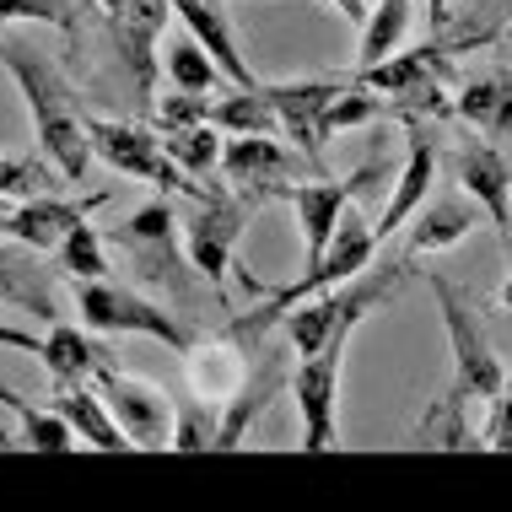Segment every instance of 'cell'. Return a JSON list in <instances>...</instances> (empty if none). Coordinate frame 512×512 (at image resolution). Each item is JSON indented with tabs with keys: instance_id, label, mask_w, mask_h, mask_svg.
<instances>
[{
	"instance_id": "obj_14",
	"label": "cell",
	"mask_w": 512,
	"mask_h": 512,
	"mask_svg": "<svg viewBox=\"0 0 512 512\" xmlns=\"http://www.w3.org/2000/svg\"><path fill=\"white\" fill-rule=\"evenodd\" d=\"M254 351L259 340L238 335V329H216V335H195V345L184 351V372H189V389L195 399H216V405H227L232 394L243 389V378L254 372Z\"/></svg>"
},
{
	"instance_id": "obj_36",
	"label": "cell",
	"mask_w": 512,
	"mask_h": 512,
	"mask_svg": "<svg viewBox=\"0 0 512 512\" xmlns=\"http://www.w3.org/2000/svg\"><path fill=\"white\" fill-rule=\"evenodd\" d=\"M324 6H335V11H340V17H351L356 27H362V22H367V11H372V6H367V0H324Z\"/></svg>"
},
{
	"instance_id": "obj_21",
	"label": "cell",
	"mask_w": 512,
	"mask_h": 512,
	"mask_svg": "<svg viewBox=\"0 0 512 512\" xmlns=\"http://www.w3.org/2000/svg\"><path fill=\"white\" fill-rule=\"evenodd\" d=\"M480 200H437V205H421V211L410 216V259L415 254H442V248H453V243H464L469 232L480 227Z\"/></svg>"
},
{
	"instance_id": "obj_12",
	"label": "cell",
	"mask_w": 512,
	"mask_h": 512,
	"mask_svg": "<svg viewBox=\"0 0 512 512\" xmlns=\"http://www.w3.org/2000/svg\"><path fill=\"white\" fill-rule=\"evenodd\" d=\"M292 168L297 157L292 146H281V135H227V146H221V178L254 211L281 195V184H292Z\"/></svg>"
},
{
	"instance_id": "obj_24",
	"label": "cell",
	"mask_w": 512,
	"mask_h": 512,
	"mask_svg": "<svg viewBox=\"0 0 512 512\" xmlns=\"http://www.w3.org/2000/svg\"><path fill=\"white\" fill-rule=\"evenodd\" d=\"M211 124L221 135H281V114H275L265 81H259V87H232L227 98H216Z\"/></svg>"
},
{
	"instance_id": "obj_31",
	"label": "cell",
	"mask_w": 512,
	"mask_h": 512,
	"mask_svg": "<svg viewBox=\"0 0 512 512\" xmlns=\"http://www.w3.org/2000/svg\"><path fill=\"white\" fill-rule=\"evenodd\" d=\"M11 22H44L65 38H81L76 0H0V27H11Z\"/></svg>"
},
{
	"instance_id": "obj_19",
	"label": "cell",
	"mask_w": 512,
	"mask_h": 512,
	"mask_svg": "<svg viewBox=\"0 0 512 512\" xmlns=\"http://www.w3.org/2000/svg\"><path fill=\"white\" fill-rule=\"evenodd\" d=\"M453 114L469 130L491 135V141H512V71H491L475 81H459L453 92Z\"/></svg>"
},
{
	"instance_id": "obj_4",
	"label": "cell",
	"mask_w": 512,
	"mask_h": 512,
	"mask_svg": "<svg viewBox=\"0 0 512 512\" xmlns=\"http://www.w3.org/2000/svg\"><path fill=\"white\" fill-rule=\"evenodd\" d=\"M426 286H432V297L442 308V329H448V351H453V389L442 399H448V405H475V399L486 405V399L507 383V367H502V356H496L486 324L475 318L469 297L442 270H426Z\"/></svg>"
},
{
	"instance_id": "obj_27",
	"label": "cell",
	"mask_w": 512,
	"mask_h": 512,
	"mask_svg": "<svg viewBox=\"0 0 512 512\" xmlns=\"http://www.w3.org/2000/svg\"><path fill=\"white\" fill-rule=\"evenodd\" d=\"M60 184H71L49 157H0V195L11 205L38 200V195H60Z\"/></svg>"
},
{
	"instance_id": "obj_7",
	"label": "cell",
	"mask_w": 512,
	"mask_h": 512,
	"mask_svg": "<svg viewBox=\"0 0 512 512\" xmlns=\"http://www.w3.org/2000/svg\"><path fill=\"white\" fill-rule=\"evenodd\" d=\"M356 81L378 92L389 114H453V92H459V76L442 49L389 54V60L356 71Z\"/></svg>"
},
{
	"instance_id": "obj_2",
	"label": "cell",
	"mask_w": 512,
	"mask_h": 512,
	"mask_svg": "<svg viewBox=\"0 0 512 512\" xmlns=\"http://www.w3.org/2000/svg\"><path fill=\"white\" fill-rule=\"evenodd\" d=\"M405 275H410L405 259H389V265H383L378 275H367V270H362L356 281H345V286H329V292L302 297L297 308L281 318L286 345H292L297 356H313L318 345H329L335 335H345V329H362V318H367V313L389 308V302L399 297Z\"/></svg>"
},
{
	"instance_id": "obj_8",
	"label": "cell",
	"mask_w": 512,
	"mask_h": 512,
	"mask_svg": "<svg viewBox=\"0 0 512 512\" xmlns=\"http://www.w3.org/2000/svg\"><path fill=\"white\" fill-rule=\"evenodd\" d=\"M248 216H254V205H248L232 184H211L195 200V216H189V227H184V248H189V259H195V270L205 275L211 292H227L232 254H238Z\"/></svg>"
},
{
	"instance_id": "obj_20",
	"label": "cell",
	"mask_w": 512,
	"mask_h": 512,
	"mask_svg": "<svg viewBox=\"0 0 512 512\" xmlns=\"http://www.w3.org/2000/svg\"><path fill=\"white\" fill-rule=\"evenodd\" d=\"M54 410L65 415V421L76 426V437L87 442V448H135L130 437H124V426L114 421V410H108V399L92 389V383H54Z\"/></svg>"
},
{
	"instance_id": "obj_11",
	"label": "cell",
	"mask_w": 512,
	"mask_h": 512,
	"mask_svg": "<svg viewBox=\"0 0 512 512\" xmlns=\"http://www.w3.org/2000/svg\"><path fill=\"white\" fill-rule=\"evenodd\" d=\"M92 389L108 399L114 421L124 426V437H130L135 448H168L173 442V415L178 410H173L168 389H157V383H146V378H130V372H119L114 362L98 367Z\"/></svg>"
},
{
	"instance_id": "obj_23",
	"label": "cell",
	"mask_w": 512,
	"mask_h": 512,
	"mask_svg": "<svg viewBox=\"0 0 512 512\" xmlns=\"http://www.w3.org/2000/svg\"><path fill=\"white\" fill-rule=\"evenodd\" d=\"M44 367H49V378L54 383H92L98 378V367L108 362V351L92 335H81L76 324H60L54 318L49 324V335H44Z\"/></svg>"
},
{
	"instance_id": "obj_32",
	"label": "cell",
	"mask_w": 512,
	"mask_h": 512,
	"mask_svg": "<svg viewBox=\"0 0 512 512\" xmlns=\"http://www.w3.org/2000/svg\"><path fill=\"white\" fill-rule=\"evenodd\" d=\"M211 119V92H184L173 87V98L157 103V130H184V124Z\"/></svg>"
},
{
	"instance_id": "obj_16",
	"label": "cell",
	"mask_w": 512,
	"mask_h": 512,
	"mask_svg": "<svg viewBox=\"0 0 512 512\" xmlns=\"http://www.w3.org/2000/svg\"><path fill=\"white\" fill-rule=\"evenodd\" d=\"M98 205H103V195H92V200H60V195L17 200L11 211H0V238L33 248V254H54Z\"/></svg>"
},
{
	"instance_id": "obj_5",
	"label": "cell",
	"mask_w": 512,
	"mask_h": 512,
	"mask_svg": "<svg viewBox=\"0 0 512 512\" xmlns=\"http://www.w3.org/2000/svg\"><path fill=\"white\" fill-rule=\"evenodd\" d=\"M76 313L92 335H141V340H162L168 351L184 356L195 345V329L184 324L173 308L151 302L146 292L135 286H119V281H76Z\"/></svg>"
},
{
	"instance_id": "obj_25",
	"label": "cell",
	"mask_w": 512,
	"mask_h": 512,
	"mask_svg": "<svg viewBox=\"0 0 512 512\" xmlns=\"http://www.w3.org/2000/svg\"><path fill=\"white\" fill-rule=\"evenodd\" d=\"M415 27V0H378V6L367 11L362 22V44H356V71H367V65L389 60L399 54V44L410 38Z\"/></svg>"
},
{
	"instance_id": "obj_13",
	"label": "cell",
	"mask_w": 512,
	"mask_h": 512,
	"mask_svg": "<svg viewBox=\"0 0 512 512\" xmlns=\"http://www.w3.org/2000/svg\"><path fill=\"white\" fill-rule=\"evenodd\" d=\"M270 103H275V114H281V135L297 146V157L302 162H313V168H324V141H329V130H324V114H329V103L345 92V81H270Z\"/></svg>"
},
{
	"instance_id": "obj_28",
	"label": "cell",
	"mask_w": 512,
	"mask_h": 512,
	"mask_svg": "<svg viewBox=\"0 0 512 512\" xmlns=\"http://www.w3.org/2000/svg\"><path fill=\"white\" fill-rule=\"evenodd\" d=\"M54 270H65L71 281H103V275L114 270L108 265V238L92 227V221H81L71 238L54 248Z\"/></svg>"
},
{
	"instance_id": "obj_6",
	"label": "cell",
	"mask_w": 512,
	"mask_h": 512,
	"mask_svg": "<svg viewBox=\"0 0 512 512\" xmlns=\"http://www.w3.org/2000/svg\"><path fill=\"white\" fill-rule=\"evenodd\" d=\"M87 135H92V157L108 162L114 173H130V178H141V184L173 189V195H189V200H200L205 189H211V184H200V178H189L168 157L162 130H146V124H130V119H98V114H87Z\"/></svg>"
},
{
	"instance_id": "obj_34",
	"label": "cell",
	"mask_w": 512,
	"mask_h": 512,
	"mask_svg": "<svg viewBox=\"0 0 512 512\" xmlns=\"http://www.w3.org/2000/svg\"><path fill=\"white\" fill-rule=\"evenodd\" d=\"M512 27V0H475L469 6V27L459 33V44L469 49V44H486V38H496V33H507Z\"/></svg>"
},
{
	"instance_id": "obj_35",
	"label": "cell",
	"mask_w": 512,
	"mask_h": 512,
	"mask_svg": "<svg viewBox=\"0 0 512 512\" xmlns=\"http://www.w3.org/2000/svg\"><path fill=\"white\" fill-rule=\"evenodd\" d=\"M0 351H44V335H33V329H17V324H0Z\"/></svg>"
},
{
	"instance_id": "obj_1",
	"label": "cell",
	"mask_w": 512,
	"mask_h": 512,
	"mask_svg": "<svg viewBox=\"0 0 512 512\" xmlns=\"http://www.w3.org/2000/svg\"><path fill=\"white\" fill-rule=\"evenodd\" d=\"M0 65H6L11 81L22 87L38 151H44L71 184H81L87 168H92V135H87V114H81V98H76L71 76H65L44 49L22 44V38H6V33H0Z\"/></svg>"
},
{
	"instance_id": "obj_26",
	"label": "cell",
	"mask_w": 512,
	"mask_h": 512,
	"mask_svg": "<svg viewBox=\"0 0 512 512\" xmlns=\"http://www.w3.org/2000/svg\"><path fill=\"white\" fill-rule=\"evenodd\" d=\"M162 146H168V157L189 178H211L221 168V146H227V135H221L211 119H200V124H184V130H162Z\"/></svg>"
},
{
	"instance_id": "obj_38",
	"label": "cell",
	"mask_w": 512,
	"mask_h": 512,
	"mask_svg": "<svg viewBox=\"0 0 512 512\" xmlns=\"http://www.w3.org/2000/svg\"><path fill=\"white\" fill-rule=\"evenodd\" d=\"M0 211H11V200H6V195H0Z\"/></svg>"
},
{
	"instance_id": "obj_22",
	"label": "cell",
	"mask_w": 512,
	"mask_h": 512,
	"mask_svg": "<svg viewBox=\"0 0 512 512\" xmlns=\"http://www.w3.org/2000/svg\"><path fill=\"white\" fill-rule=\"evenodd\" d=\"M0 308H27L44 324L60 318V308H54V297L44 286V270L33 265V248H22V243L0 248Z\"/></svg>"
},
{
	"instance_id": "obj_30",
	"label": "cell",
	"mask_w": 512,
	"mask_h": 512,
	"mask_svg": "<svg viewBox=\"0 0 512 512\" xmlns=\"http://www.w3.org/2000/svg\"><path fill=\"white\" fill-rule=\"evenodd\" d=\"M221 442V405L216 399H195L173 415V442L168 448L178 453H200V448H216Z\"/></svg>"
},
{
	"instance_id": "obj_37",
	"label": "cell",
	"mask_w": 512,
	"mask_h": 512,
	"mask_svg": "<svg viewBox=\"0 0 512 512\" xmlns=\"http://www.w3.org/2000/svg\"><path fill=\"white\" fill-rule=\"evenodd\" d=\"M426 22H432V33L448 27V0H426Z\"/></svg>"
},
{
	"instance_id": "obj_9",
	"label": "cell",
	"mask_w": 512,
	"mask_h": 512,
	"mask_svg": "<svg viewBox=\"0 0 512 512\" xmlns=\"http://www.w3.org/2000/svg\"><path fill=\"white\" fill-rule=\"evenodd\" d=\"M356 329H345L329 345H318L313 356H302L292 367V399L302 415V448L329 453L340 448V372H345V345Z\"/></svg>"
},
{
	"instance_id": "obj_10",
	"label": "cell",
	"mask_w": 512,
	"mask_h": 512,
	"mask_svg": "<svg viewBox=\"0 0 512 512\" xmlns=\"http://www.w3.org/2000/svg\"><path fill=\"white\" fill-rule=\"evenodd\" d=\"M372 178H383V162H367V168H356L351 178H313V184H281V195L297 211V227H302V270H313L318 259L329 254V243H335V227L340 216L351 211V200L362 195Z\"/></svg>"
},
{
	"instance_id": "obj_17",
	"label": "cell",
	"mask_w": 512,
	"mask_h": 512,
	"mask_svg": "<svg viewBox=\"0 0 512 512\" xmlns=\"http://www.w3.org/2000/svg\"><path fill=\"white\" fill-rule=\"evenodd\" d=\"M453 168H459V184L469 200H480L491 227H502V243H507V227H512V162L496 151L491 135H464L459 151H453Z\"/></svg>"
},
{
	"instance_id": "obj_29",
	"label": "cell",
	"mask_w": 512,
	"mask_h": 512,
	"mask_svg": "<svg viewBox=\"0 0 512 512\" xmlns=\"http://www.w3.org/2000/svg\"><path fill=\"white\" fill-rule=\"evenodd\" d=\"M168 81H173V87H184V92H216L227 76H221V65L205 54L200 38L189 33V38H178V44L168 49Z\"/></svg>"
},
{
	"instance_id": "obj_18",
	"label": "cell",
	"mask_w": 512,
	"mask_h": 512,
	"mask_svg": "<svg viewBox=\"0 0 512 512\" xmlns=\"http://www.w3.org/2000/svg\"><path fill=\"white\" fill-rule=\"evenodd\" d=\"M173 17H184V27L205 44V54L221 65V76L232 81V87H259V76H254V65L238 54V38H232V27L227 17L216 11V0H173Z\"/></svg>"
},
{
	"instance_id": "obj_15",
	"label": "cell",
	"mask_w": 512,
	"mask_h": 512,
	"mask_svg": "<svg viewBox=\"0 0 512 512\" xmlns=\"http://www.w3.org/2000/svg\"><path fill=\"white\" fill-rule=\"evenodd\" d=\"M399 124H405V168L394 173V195L383 205V216L372 221L378 243L394 238L399 227H410V216L421 211V200L432 195V178H437V141L421 124V114H399Z\"/></svg>"
},
{
	"instance_id": "obj_33",
	"label": "cell",
	"mask_w": 512,
	"mask_h": 512,
	"mask_svg": "<svg viewBox=\"0 0 512 512\" xmlns=\"http://www.w3.org/2000/svg\"><path fill=\"white\" fill-rule=\"evenodd\" d=\"M480 448H502L512 453V372L507 383L486 399V426H480Z\"/></svg>"
},
{
	"instance_id": "obj_3",
	"label": "cell",
	"mask_w": 512,
	"mask_h": 512,
	"mask_svg": "<svg viewBox=\"0 0 512 512\" xmlns=\"http://www.w3.org/2000/svg\"><path fill=\"white\" fill-rule=\"evenodd\" d=\"M108 248H119L124 265L141 275L146 286H162L178 308H189V302L200 297L195 281H205V275L195 270L184 238H178V221H173V205L168 200H151L130 221H119V227L108 232Z\"/></svg>"
}]
</instances>
